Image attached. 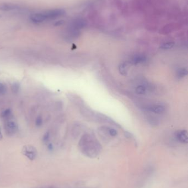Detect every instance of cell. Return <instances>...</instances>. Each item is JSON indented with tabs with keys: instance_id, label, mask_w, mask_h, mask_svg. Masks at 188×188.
<instances>
[{
	"instance_id": "cell-1",
	"label": "cell",
	"mask_w": 188,
	"mask_h": 188,
	"mask_svg": "<svg viewBox=\"0 0 188 188\" xmlns=\"http://www.w3.org/2000/svg\"><path fill=\"white\" fill-rule=\"evenodd\" d=\"M65 15V11L62 9H54L43 12H37L30 15V21L34 23H41L43 22L55 20Z\"/></svg>"
},
{
	"instance_id": "cell-2",
	"label": "cell",
	"mask_w": 188,
	"mask_h": 188,
	"mask_svg": "<svg viewBox=\"0 0 188 188\" xmlns=\"http://www.w3.org/2000/svg\"><path fill=\"white\" fill-rule=\"evenodd\" d=\"M94 138V137L92 135L87 134L84 135L80 141V147L82 148V150L85 151L87 153L90 154L91 150L93 154L96 153L97 152V150L99 149L100 145Z\"/></svg>"
},
{
	"instance_id": "cell-3",
	"label": "cell",
	"mask_w": 188,
	"mask_h": 188,
	"mask_svg": "<svg viewBox=\"0 0 188 188\" xmlns=\"http://www.w3.org/2000/svg\"><path fill=\"white\" fill-rule=\"evenodd\" d=\"M5 131L6 135L11 137L14 135L18 130V125L15 121L9 118L7 119L4 124Z\"/></svg>"
},
{
	"instance_id": "cell-4",
	"label": "cell",
	"mask_w": 188,
	"mask_h": 188,
	"mask_svg": "<svg viewBox=\"0 0 188 188\" xmlns=\"http://www.w3.org/2000/svg\"><path fill=\"white\" fill-rule=\"evenodd\" d=\"M22 153L23 155H24L30 161H34L36 159L38 155L37 149L32 145L24 146L22 150Z\"/></svg>"
},
{
	"instance_id": "cell-5",
	"label": "cell",
	"mask_w": 188,
	"mask_h": 188,
	"mask_svg": "<svg viewBox=\"0 0 188 188\" xmlns=\"http://www.w3.org/2000/svg\"><path fill=\"white\" fill-rule=\"evenodd\" d=\"M86 25V21H84L82 19L78 18L74 20L71 23L70 28L77 31H80V29L84 28Z\"/></svg>"
},
{
	"instance_id": "cell-6",
	"label": "cell",
	"mask_w": 188,
	"mask_h": 188,
	"mask_svg": "<svg viewBox=\"0 0 188 188\" xmlns=\"http://www.w3.org/2000/svg\"><path fill=\"white\" fill-rule=\"evenodd\" d=\"M147 109L149 111L156 114H162L165 111V107L160 105H155L151 106Z\"/></svg>"
},
{
	"instance_id": "cell-7",
	"label": "cell",
	"mask_w": 188,
	"mask_h": 188,
	"mask_svg": "<svg viewBox=\"0 0 188 188\" xmlns=\"http://www.w3.org/2000/svg\"><path fill=\"white\" fill-rule=\"evenodd\" d=\"M177 139L182 143H188V137L187 131L185 130H181L177 134Z\"/></svg>"
},
{
	"instance_id": "cell-8",
	"label": "cell",
	"mask_w": 188,
	"mask_h": 188,
	"mask_svg": "<svg viewBox=\"0 0 188 188\" xmlns=\"http://www.w3.org/2000/svg\"><path fill=\"white\" fill-rule=\"evenodd\" d=\"M146 58L143 55H137L132 58V62L134 65H137L139 63H143L146 61Z\"/></svg>"
},
{
	"instance_id": "cell-9",
	"label": "cell",
	"mask_w": 188,
	"mask_h": 188,
	"mask_svg": "<svg viewBox=\"0 0 188 188\" xmlns=\"http://www.w3.org/2000/svg\"><path fill=\"white\" fill-rule=\"evenodd\" d=\"M119 71L121 75H126L128 73V65L126 63H121L119 67Z\"/></svg>"
},
{
	"instance_id": "cell-10",
	"label": "cell",
	"mask_w": 188,
	"mask_h": 188,
	"mask_svg": "<svg viewBox=\"0 0 188 188\" xmlns=\"http://www.w3.org/2000/svg\"><path fill=\"white\" fill-rule=\"evenodd\" d=\"M12 115V111L11 109H5L4 111H3L1 113V117H2V118L4 119H8L9 118L11 117V116Z\"/></svg>"
},
{
	"instance_id": "cell-11",
	"label": "cell",
	"mask_w": 188,
	"mask_h": 188,
	"mask_svg": "<svg viewBox=\"0 0 188 188\" xmlns=\"http://www.w3.org/2000/svg\"><path fill=\"white\" fill-rule=\"evenodd\" d=\"M1 9L3 11H11V10H14L15 9L18 8V7L15 5H13L11 4H7V5H3L1 6Z\"/></svg>"
},
{
	"instance_id": "cell-12",
	"label": "cell",
	"mask_w": 188,
	"mask_h": 188,
	"mask_svg": "<svg viewBox=\"0 0 188 188\" xmlns=\"http://www.w3.org/2000/svg\"><path fill=\"white\" fill-rule=\"evenodd\" d=\"M20 89V85L17 82L13 83L11 86V90L13 94H17L18 93Z\"/></svg>"
},
{
	"instance_id": "cell-13",
	"label": "cell",
	"mask_w": 188,
	"mask_h": 188,
	"mask_svg": "<svg viewBox=\"0 0 188 188\" xmlns=\"http://www.w3.org/2000/svg\"><path fill=\"white\" fill-rule=\"evenodd\" d=\"M146 87L143 85H138L135 89L136 93L138 95H143L146 93Z\"/></svg>"
},
{
	"instance_id": "cell-14",
	"label": "cell",
	"mask_w": 188,
	"mask_h": 188,
	"mask_svg": "<svg viewBox=\"0 0 188 188\" xmlns=\"http://www.w3.org/2000/svg\"><path fill=\"white\" fill-rule=\"evenodd\" d=\"M174 43L173 42H168L162 44L161 46V48L163 50H167L172 48L174 46Z\"/></svg>"
},
{
	"instance_id": "cell-15",
	"label": "cell",
	"mask_w": 188,
	"mask_h": 188,
	"mask_svg": "<svg viewBox=\"0 0 188 188\" xmlns=\"http://www.w3.org/2000/svg\"><path fill=\"white\" fill-rule=\"evenodd\" d=\"M187 70L185 68H182L178 71L177 72V76L179 78H181L184 77L187 74Z\"/></svg>"
},
{
	"instance_id": "cell-16",
	"label": "cell",
	"mask_w": 188,
	"mask_h": 188,
	"mask_svg": "<svg viewBox=\"0 0 188 188\" xmlns=\"http://www.w3.org/2000/svg\"><path fill=\"white\" fill-rule=\"evenodd\" d=\"M50 134L49 131L46 132L45 134H44L43 139H42L43 143H45V144L48 143L49 141V140H50Z\"/></svg>"
},
{
	"instance_id": "cell-17",
	"label": "cell",
	"mask_w": 188,
	"mask_h": 188,
	"mask_svg": "<svg viewBox=\"0 0 188 188\" xmlns=\"http://www.w3.org/2000/svg\"><path fill=\"white\" fill-rule=\"evenodd\" d=\"M7 92V87L4 84L0 83V95H3Z\"/></svg>"
},
{
	"instance_id": "cell-18",
	"label": "cell",
	"mask_w": 188,
	"mask_h": 188,
	"mask_svg": "<svg viewBox=\"0 0 188 188\" xmlns=\"http://www.w3.org/2000/svg\"><path fill=\"white\" fill-rule=\"evenodd\" d=\"M35 125L38 127H40L43 124V118L41 116H37V117L35 119Z\"/></svg>"
},
{
	"instance_id": "cell-19",
	"label": "cell",
	"mask_w": 188,
	"mask_h": 188,
	"mask_svg": "<svg viewBox=\"0 0 188 188\" xmlns=\"http://www.w3.org/2000/svg\"><path fill=\"white\" fill-rule=\"evenodd\" d=\"M108 132L109 134V135L112 137H115L118 134L117 131L113 128H108Z\"/></svg>"
},
{
	"instance_id": "cell-20",
	"label": "cell",
	"mask_w": 188,
	"mask_h": 188,
	"mask_svg": "<svg viewBox=\"0 0 188 188\" xmlns=\"http://www.w3.org/2000/svg\"><path fill=\"white\" fill-rule=\"evenodd\" d=\"M48 150L49 151H52L54 150V146H53V144L52 143H48V147H47Z\"/></svg>"
},
{
	"instance_id": "cell-21",
	"label": "cell",
	"mask_w": 188,
	"mask_h": 188,
	"mask_svg": "<svg viewBox=\"0 0 188 188\" xmlns=\"http://www.w3.org/2000/svg\"><path fill=\"white\" fill-rule=\"evenodd\" d=\"M2 138H3V135H2L1 130V128H0V140H1L2 139Z\"/></svg>"
}]
</instances>
